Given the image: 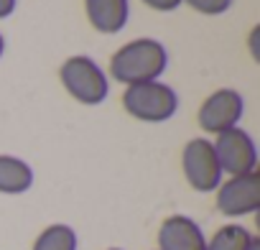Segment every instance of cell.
<instances>
[{
	"mask_svg": "<svg viewBox=\"0 0 260 250\" xmlns=\"http://www.w3.org/2000/svg\"><path fill=\"white\" fill-rule=\"evenodd\" d=\"M166 61H169V54L164 44H158L156 39H136L125 44L110 59V72L117 82L130 87V84L158 79L161 72L166 69Z\"/></svg>",
	"mask_w": 260,
	"mask_h": 250,
	"instance_id": "6da1fadb",
	"label": "cell"
},
{
	"mask_svg": "<svg viewBox=\"0 0 260 250\" xmlns=\"http://www.w3.org/2000/svg\"><path fill=\"white\" fill-rule=\"evenodd\" d=\"M122 107L143 122H164L174 117L179 107V97L169 84L153 79L143 84H130L122 92Z\"/></svg>",
	"mask_w": 260,
	"mask_h": 250,
	"instance_id": "7a4b0ae2",
	"label": "cell"
},
{
	"mask_svg": "<svg viewBox=\"0 0 260 250\" xmlns=\"http://www.w3.org/2000/svg\"><path fill=\"white\" fill-rule=\"evenodd\" d=\"M64 89L82 105H100L107 97V77L89 56H69L59 69Z\"/></svg>",
	"mask_w": 260,
	"mask_h": 250,
	"instance_id": "3957f363",
	"label": "cell"
},
{
	"mask_svg": "<svg viewBox=\"0 0 260 250\" xmlns=\"http://www.w3.org/2000/svg\"><path fill=\"white\" fill-rule=\"evenodd\" d=\"M181 169L189 186L197 192H214L222 184V169H219L214 146L207 138H191L184 146Z\"/></svg>",
	"mask_w": 260,
	"mask_h": 250,
	"instance_id": "277c9868",
	"label": "cell"
},
{
	"mask_svg": "<svg viewBox=\"0 0 260 250\" xmlns=\"http://www.w3.org/2000/svg\"><path fill=\"white\" fill-rule=\"evenodd\" d=\"M212 146H214L222 174L242 176V174L257 171V148L242 128H230L219 133Z\"/></svg>",
	"mask_w": 260,
	"mask_h": 250,
	"instance_id": "5b68a950",
	"label": "cell"
},
{
	"mask_svg": "<svg viewBox=\"0 0 260 250\" xmlns=\"http://www.w3.org/2000/svg\"><path fill=\"white\" fill-rule=\"evenodd\" d=\"M260 207V174L250 171L242 176H230L217 186V209L224 217H245Z\"/></svg>",
	"mask_w": 260,
	"mask_h": 250,
	"instance_id": "8992f818",
	"label": "cell"
},
{
	"mask_svg": "<svg viewBox=\"0 0 260 250\" xmlns=\"http://www.w3.org/2000/svg\"><path fill=\"white\" fill-rule=\"evenodd\" d=\"M242 110H245V102L240 97V92L235 89H217L212 92L202 107H199V128L207 131V133H224L230 128H237V122L242 117Z\"/></svg>",
	"mask_w": 260,
	"mask_h": 250,
	"instance_id": "52a82bcc",
	"label": "cell"
},
{
	"mask_svg": "<svg viewBox=\"0 0 260 250\" xmlns=\"http://www.w3.org/2000/svg\"><path fill=\"white\" fill-rule=\"evenodd\" d=\"M158 250H207V237L191 217L171 214L158 227Z\"/></svg>",
	"mask_w": 260,
	"mask_h": 250,
	"instance_id": "ba28073f",
	"label": "cell"
},
{
	"mask_svg": "<svg viewBox=\"0 0 260 250\" xmlns=\"http://www.w3.org/2000/svg\"><path fill=\"white\" fill-rule=\"evenodd\" d=\"M84 11L100 34H117L127 23V0H84Z\"/></svg>",
	"mask_w": 260,
	"mask_h": 250,
	"instance_id": "9c48e42d",
	"label": "cell"
},
{
	"mask_svg": "<svg viewBox=\"0 0 260 250\" xmlns=\"http://www.w3.org/2000/svg\"><path fill=\"white\" fill-rule=\"evenodd\" d=\"M34 186V169L16 159L0 156V194H23Z\"/></svg>",
	"mask_w": 260,
	"mask_h": 250,
	"instance_id": "30bf717a",
	"label": "cell"
},
{
	"mask_svg": "<svg viewBox=\"0 0 260 250\" xmlns=\"http://www.w3.org/2000/svg\"><path fill=\"white\" fill-rule=\"evenodd\" d=\"M252 240L255 237L250 235L247 227H242V225H224V227H219L212 235V240L207 242V250H250Z\"/></svg>",
	"mask_w": 260,
	"mask_h": 250,
	"instance_id": "8fae6325",
	"label": "cell"
},
{
	"mask_svg": "<svg viewBox=\"0 0 260 250\" xmlns=\"http://www.w3.org/2000/svg\"><path fill=\"white\" fill-rule=\"evenodd\" d=\"M34 250H77V232L69 225H49L36 237Z\"/></svg>",
	"mask_w": 260,
	"mask_h": 250,
	"instance_id": "7c38bea8",
	"label": "cell"
},
{
	"mask_svg": "<svg viewBox=\"0 0 260 250\" xmlns=\"http://www.w3.org/2000/svg\"><path fill=\"white\" fill-rule=\"evenodd\" d=\"M181 3H189L194 11H199L204 16H219L232 6V0H181Z\"/></svg>",
	"mask_w": 260,
	"mask_h": 250,
	"instance_id": "4fadbf2b",
	"label": "cell"
},
{
	"mask_svg": "<svg viewBox=\"0 0 260 250\" xmlns=\"http://www.w3.org/2000/svg\"><path fill=\"white\" fill-rule=\"evenodd\" d=\"M143 3L153 11H161V13H169V11H176L181 6V0H143Z\"/></svg>",
	"mask_w": 260,
	"mask_h": 250,
	"instance_id": "5bb4252c",
	"label": "cell"
},
{
	"mask_svg": "<svg viewBox=\"0 0 260 250\" xmlns=\"http://www.w3.org/2000/svg\"><path fill=\"white\" fill-rule=\"evenodd\" d=\"M16 11V0H0V18H8Z\"/></svg>",
	"mask_w": 260,
	"mask_h": 250,
	"instance_id": "9a60e30c",
	"label": "cell"
},
{
	"mask_svg": "<svg viewBox=\"0 0 260 250\" xmlns=\"http://www.w3.org/2000/svg\"><path fill=\"white\" fill-rule=\"evenodd\" d=\"M250 250H260V240H257V237L252 240V245H250Z\"/></svg>",
	"mask_w": 260,
	"mask_h": 250,
	"instance_id": "2e32d148",
	"label": "cell"
},
{
	"mask_svg": "<svg viewBox=\"0 0 260 250\" xmlns=\"http://www.w3.org/2000/svg\"><path fill=\"white\" fill-rule=\"evenodd\" d=\"M3 51H6V41H3V36H0V56H3Z\"/></svg>",
	"mask_w": 260,
	"mask_h": 250,
	"instance_id": "e0dca14e",
	"label": "cell"
},
{
	"mask_svg": "<svg viewBox=\"0 0 260 250\" xmlns=\"http://www.w3.org/2000/svg\"><path fill=\"white\" fill-rule=\"evenodd\" d=\"M110 250H120V247H110Z\"/></svg>",
	"mask_w": 260,
	"mask_h": 250,
	"instance_id": "ac0fdd59",
	"label": "cell"
}]
</instances>
